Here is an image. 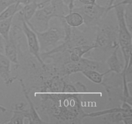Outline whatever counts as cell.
Segmentation results:
<instances>
[{
  "label": "cell",
  "mask_w": 132,
  "mask_h": 124,
  "mask_svg": "<svg viewBox=\"0 0 132 124\" xmlns=\"http://www.w3.org/2000/svg\"><path fill=\"white\" fill-rule=\"evenodd\" d=\"M40 107L48 116L49 123H82L86 112L82 108V93H39Z\"/></svg>",
  "instance_id": "1"
},
{
  "label": "cell",
  "mask_w": 132,
  "mask_h": 124,
  "mask_svg": "<svg viewBox=\"0 0 132 124\" xmlns=\"http://www.w3.org/2000/svg\"><path fill=\"white\" fill-rule=\"evenodd\" d=\"M93 44L94 50L103 54H110L118 46L117 23L101 21L95 30V36Z\"/></svg>",
  "instance_id": "2"
},
{
  "label": "cell",
  "mask_w": 132,
  "mask_h": 124,
  "mask_svg": "<svg viewBox=\"0 0 132 124\" xmlns=\"http://www.w3.org/2000/svg\"><path fill=\"white\" fill-rule=\"evenodd\" d=\"M125 6V5L112 6L106 10V14H108L112 10H114L115 14H116L117 23V30H118V43L124 59V67L122 71H126L129 62L130 60H131L132 50L131 32H130L128 28L125 23V19H124Z\"/></svg>",
  "instance_id": "3"
},
{
  "label": "cell",
  "mask_w": 132,
  "mask_h": 124,
  "mask_svg": "<svg viewBox=\"0 0 132 124\" xmlns=\"http://www.w3.org/2000/svg\"><path fill=\"white\" fill-rule=\"evenodd\" d=\"M38 38L40 47V54L46 52L61 43L64 40V31L63 27H49L46 30L39 32L32 28Z\"/></svg>",
  "instance_id": "4"
},
{
  "label": "cell",
  "mask_w": 132,
  "mask_h": 124,
  "mask_svg": "<svg viewBox=\"0 0 132 124\" xmlns=\"http://www.w3.org/2000/svg\"><path fill=\"white\" fill-rule=\"evenodd\" d=\"M106 6H102L97 3L92 5H83L81 6H75L72 10L76 11L82 16L84 23L88 28H95L101 21L104 16L106 15ZM72 11V10H71Z\"/></svg>",
  "instance_id": "5"
},
{
  "label": "cell",
  "mask_w": 132,
  "mask_h": 124,
  "mask_svg": "<svg viewBox=\"0 0 132 124\" xmlns=\"http://www.w3.org/2000/svg\"><path fill=\"white\" fill-rule=\"evenodd\" d=\"M54 18H59V16L55 8L50 3L37 9L32 19L29 21H25L30 28L43 32L48 28L50 20Z\"/></svg>",
  "instance_id": "6"
},
{
  "label": "cell",
  "mask_w": 132,
  "mask_h": 124,
  "mask_svg": "<svg viewBox=\"0 0 132 124\" xmlns=\"http://www.w3.org/2000/svg\"><path fill=\"white\" fill-rule=\"evenodd\" d=\"M15 15L17 14H15ZM18 18L21 22V28L27 40L28 51L32 55L36 57L41 64H44L45 61L41 59V56H40L39 43L38 38H37L36 32L28 26V25L23 18L18 16Z\"/></svg>",
  "instance_id": "7"
},
{
  "label": "cell",
  "mask_w": 132,
  "mask_h": 124,
  "mask_svg": "<svg viewBox=\"0 0 132 124\" xmlns=\"http://www.w3.org/2000/svg\"><path fill=\"white\" fill-rule=\"evenodd\" d=\"M68 76L54 75L45 80L38 88L37 93H58L63 92L66 80Z\"/></svg>",
  "instance_id": "8"
},
{
  "label": "cell",
  "mask_w": 132,
  "mask_h": 124,
  "mask_svg": "<svg viewBox=\"0 0 132 124\" xmlns=\"http://www.w3.org/2000/svg\"><path fill=\"white\" fill-rule=\"evenodd\" d=\"M18 80H19V81L20 82L22 92H23V95L25 97L27 101L28 111H29V118L28 119V123H46L45 120H43L40 117L38 112L36 111L33 102H32L30 97L29 92H28V89L26 87V85L24 84V81L21 78H18Z\"/></svg>",
  "instance_id": "9"
},
{
  "label": "cell",
  "mask_w": 132,
  "mask_h": 124,
  "mask_svg": "<svg viewBox=\"0 0 132 124\" xmlns=\"http://www.w3.org/2000/svg\"><path fill=\"white\" fill-rule=\"evenodd\" d=\"M0 78L6 86H10L18 80V76L12 75L11 61L3 53H0Z\"/></svg>",
  "instance_id": "10"
},
{
  "label": "cell",
  "mask_w": 132,
  "mask_h": 124,
  "mask_svg": "<svg viewBox=\"0 0 132 124\" xmlns=\"http://www.w3.org/2000/svg\"><path fill=\"white\" fill-rule=\"evenodd\" d=\"M102 116L104 123L130 124L132 123V112H113Z\"/></svg>",
  "instance_id": "11"
},
{
  "label": "cell",
  "mask_w": 132,
  "mask_h": 124,
  "mask_svg": "<svg viewBox=\"0 0 132 124\" xmlns=\"http://www.w3.org/2000/svg\"><path fill=\"white\" fill-rule=\"evenodd\" d=\"M119 46L118 45L115 48L113 52L107 58L106 65L110 72H113L117 74H121L123 69L124 65L120 61L119 57Z\"/></svg>",
  "instance_id": "12"
},
{
  "label": "cell",
  "mask_w": 132,
  "mask_h": 124,
  "mask_svg": "<svg viewBox=\"0 0 132 124\" xmlns=\"http://www.w3.org/2000/svg\"><path fill=\"white\" fill-rule=\"evenodd\" d=\"M19 45H18L9 40L6 42H5L4 46V54L9 58L11 63H14L15 65H19L18 47Z\"/></svg>",
  "instance_id": "13"
},
{
  "label": "cell",
  "mask_w": 132,
  "mask_h": 124,
  "mask_svg": "<svg viewBox=\"0 0 132 124\" xmlns=\"http://www.w3.org/2000/svg\"><path fill=\"white\" fill-rule=\"evenodd\" d=\"M80 67H81V71L85 70H95L99 72H101V67L103 66V63L100 61L96 60L94 59H90L88 58H80V60L78 61Z\"/></svg>",
  "instance_id": "14"
},
{
  "label": "cell",
  "mask_w": 132,
  "mask_h": 124,
  "mask_svg": "<svg viewBox=\"0 0 132 124\" xmlns=\"http://www.w3.org/2000/svg\"><path fill=\"white\" fill-rule=\"evenodd\" d=\"M38 3L33 2L23 5L21 9L16 13V14L23 18L26 21H29L34 16L37 9H38Z\"/></svg>",
  "instance_id": "15"
},
{
  "label": "cell",
  "mask_w": 132,
  "mask_h": 124,
  "mask_svg": "<svg viewBox=\"0 0 132 124\" xmlns=\"http://www.w3.org/2000/svg\"><path fill=\"white\" fill-rule=\"evenodd\" d=\"M61 18H63L64 21L72 28H78L84 24L82 16L76 11H70L68 14Z\"/></svg>",
  "instance_id": "16"
},
{
  "label": "cell",
  "mask_w": 132,
  "mask_h": 124,
  "mask_svg": "<svg viewBox=\"0 0 132 124\" xmlns=\"http://www.w3.org/2000/svg\"><path fill=\"white\" fill-rule=\"evenodd\" d=\"M109 72V70H107L103 72H100L95 70H85L81 71V73L94 83L101 84L103 81L104 76Z\"/></svg>",
  "instance_id": "17"
},
{
  "label": "cell",
  "mask_w": 132,
  "mask_h": 124,
  "mask_svg": "<svg viewBox=\"0 0 132 124\" xmlns=\"http://www.w3.org/2000/svg\"><path fill=\"white\" fill-rule=\"evenodd\" d=\"M14 16H12L5 20L0 21V36L3 37L5 42L9 41V33L13 23Z\"/></svg>",
  "instance_id": "18"
},
{
  "label": "cell",
  "mask_w": 132,
  "mask_h": 124,
  "mask_svg": "<svg viewBox=\"0 0 132 124\" xmlns=\"http://www.w3.org/2000/svg\"><path fill=\"white\" fill-rule=\"evenodd\" d=\"M11 112H12V116L10 119V120L5 123L23 124L24 123V120L26 118L28 119L29 118V114L27 112L13 109H11Z\"/></svg>",
  "instance_id": "19"
},
{
  "label": "cell",
  "mask_w": 132,
  "mask_h": 124,
  "mask_svg": "<svg viewBox=\"0 0 132 124\" xmlns=\"http://www.w3.org/2000/svg\"><path fill=\"white\" fill-rule=\"evenodd\" d=\"M22 6H23L22 5H17L16 3L9 6L0 13V21L5 20L10 17L14 16L15 14L21 9Z\"/></svg>",
  "instance_id": "20"
},
{
  "label": "cell",
  "mask_w": 132,
  "mask_h": 124,
  "mask_svg": "<svg viewBox=\"0 0 132 124\" xmlns=\"http://www.w3.org/2000/svg\"><path fill=\"white\" fill-rule=\"evenodd\" d=\"M50 3L56 10L59 18L64 16L69 12L68 6L64 3L63 0H50Z\"/></svg>",
  "instance_id": "21"
},
{
  "label": "cell",
  "mask_w": 132,
  "mask_h": 124,
  "mask_svg": "<svg viewBox=\"0 0 132 124\" xmlns=\"http://www.w3.org/2000/svg\"><path fill=\"white\" fill-rule=\"evenodd\" d=\"M94 49H95V46H94V44H92V45H82L75 47L73 49H71L70 51L73 52L76 54H77L80 58H82L85 54L89 52L91 50H94Z\"/></svg>",
  "instance_id": "22"
},
{
  "label": "cell",
  "mask_w": 132,
  "mask_h": 124,
  "mask_svg": "<svg viewBox=\"0 0 132 124\" xmlns=\"http://www.w3.org/2000/svg\"><path fill=\"white\" fill-rule=\"evenodd\" d=\"M131 5H128L125 6L124 10V19L125 23L127 26L130 32H132V13Z\"/></svg>",
  "instance_id": "23"
},
{
  "label": "cell",
  "mask_w": 132,
  "mask_h": 124,
  "mask_svg": "<svg viewBox=\"0 0 132 124\" xmlns=\"http://www.w3.org/2000/svg\"><path fill=\"white\" fill-rule=\"evenodd\" d=\"M18 0H0V13L10 5L17 3Z\"/></svg>",
  "instance_id": "24"
},
{
  "label": "cell",
  "mask_w": 132,
  "mask_h": 124,
  "mask_svg": "<svg viewBox=\"0 0 132 124\" xmlns=\"http://www.w3.org/2000/svg\"><path fill=\"white\" fill-rule=\"evenodd\" d=\"M68 52H69V59L71 61L77 63L80 60L81 58L77 54H76V53L72 51H68Z\"/></svg>",
  "instance_id": "25"
},
{
  "label": "cell",
  "mask_w": 132,
  "mask_h": 124,
  "mask_svg": "<svg viewBox=\"0 0 132 124\" xmlns=\"http://www.w3.org/2000/svg\"><path fill=\"white\" fill-rule=\"evenodd\" d=\"M64 3L68 6L69 9V12L72 10V9L75 7V1L76 0H63Z\"/></svg>",
  "instance_id": "26"
},
{
  "label": "cell",
  "mask_w": 132,
  "mask_h": 124,
  "mask_svg": "<svg viewBox=\"0 0 132 124\" xmlns=\"http://www.w3.org/2000/svg\"><path fill=\"white\" fill-rule=\"evenodd\" d=\"M33 2H38V0H18L16 3V5H27V4L31 3Z\"/></svg>",
  "instance_id": "27"
},
{
  "label": "cell",
  "mask_w": 132,
  "mask_h": 124,
  "mask_svg": "<svg viewBox=\"0 0 132 124\" xmlns=\"http://www.w3.org/2000/svg\"><path fill=\"white\" fill-rule=\"evenodd\" d=\"M132 0H122L121 2L118 3L117 4H113L112 6H119V5H131Z\"/></svg>",
  "instance_id": "28"
},
{
  "label": "cell",
  "mask_w": 132,
  "mask_h": 124,
  "mask_svg": "<svg viewBox=\"0 0 132 124\" xmlns=\"http://www.w3.org/2000/svg\"><path fill=\"white\" fill-rule=\"evenodd\" d=\"M50 3V0H41L38 3V9H41L45 5H48V4Z\"/></svg>",
  "instance_id": "29"
},
{
  "label": "cell",
  "mask_w": 132,
  "mask_h": 124,
  "mask_svg": "<svg viewBox=\"0 0 132 124\" xmlns=\"http://www.w3.org/2000/svg\"><path fill=\"white\" fill-rule=\"evenodd\" d=\"M83 5H92L97 2V0H77Z\"/></svg>",
  "instance_id": "30"
},
{
  "label": "cell",
  "mask_w": 132,
  "mask_h": 124,
  "mask_svg": "<svg viewBox=\"0 0 132 124\" xmlns=\"http://www.w3.org/2000/svg\"><path fill=\"white\" fill-rule=\"evenodd\" d=\"M4 46H5V41L3 37L0 36V53L4 54Z\"/></svg>",
  "instance_id": "31"
},
{
  "label": "cell",
  "mask_w": 132,
  "mask_h": 124,
  "mask_svg": "<svg viewBox=\"0 0 132 124\" xmlns=\"http://www.w3.org/2000/svg\"><path fill=\"white\" fill-rule=\"evenodd\" d=\"M116 0H108V3H107V5H106V6H107L106 9H109L110 7H111V6H112V5L114 4V3L116 2Z\"/></svg>",
  "instance_id": "32"
},
{
  "label": "cell",
  "mask_w": 132,
  "mask_h": 124,
  "mask_svg": "<svg viewBox=\"0 0 132 124\" xmlns=\"http://www.w3.org/2000/svg\"><path fill=\"white\" fill-rule=\"evenodd\" d=\"M9 111V110H8L7 109L3 107V106L0 105V111H2V112H6V111Z\"/></svg>",
  "instance_id": "33"
}]
</instances>
